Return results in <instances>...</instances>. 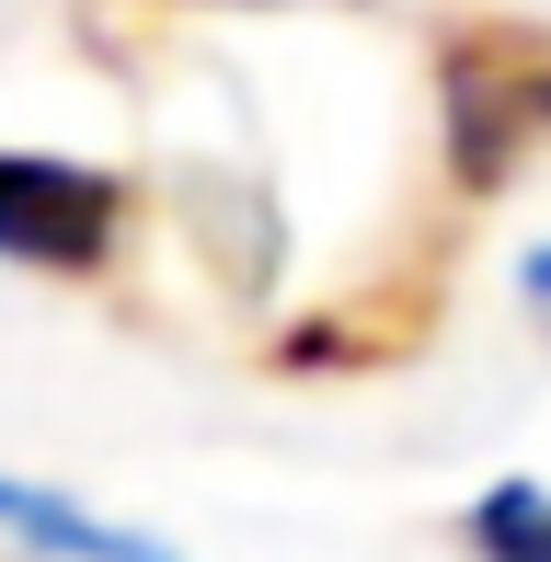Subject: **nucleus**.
<instances>
[{
  "mask_svg": "<svg viewBox=\"0 0 551 562\" xmlns=\"http://www.w3.org/2000/svg\"><path fill=\"white\" fill-rule=\"evenodd\" d=\"M0 528H12L23 551H58V562H172L161 540H138V528H104V517H81V505L35 494V482H0Z\"/></svg>",
  "mask_w": 551,
  "mask_h": 562,
  "instance_id": "f03ea898",
  "label": "nucleus"
},
{
  "mask_svg": "<svg viewBox=\"0 0 551 562\" xmlns=\"http://www.w3.org/2000/svg\"><path fill=\"white\" fill-rule=\"evenodd\" d=\"M529 299H551V252H529Z\"/></svg>",
  "mask_w": 551,
  "mask_h": 562,
  "instance_id": "20e7f679",
  "label": "nucleus"
},
{
  "mask_svg": "<svg viewBox=\"0 0 551 562\" xmlns=\"http://www.w3.org/2000/svg\"><path fill=\"white\" fill-rule=\"evenodd\" d=\"M471 551L483 562H551V494L540 482H494L471 505Z\"/></svg>",
  "mask_w": 551,
  "mask_h": 562,
  "instance_id": "7ed1b4c3",
  "label": "nucleus"
},
{
  "mask_svg": "<svg viewBox=\"0 0 551 562\" xmlns=\"http://www.w3.org/2000/svg\"><path fill=\"white\" fill-rule=\"evenodd\" d=\"M115 241V172L92 161H12L0 149V252L12 265H104Z\"/></svg>",
  "mask_w": 551,
  "mask_h": 562,
  "instance_id": "f257e3e1",
  "label": "nucleus"
}]
</instances>
